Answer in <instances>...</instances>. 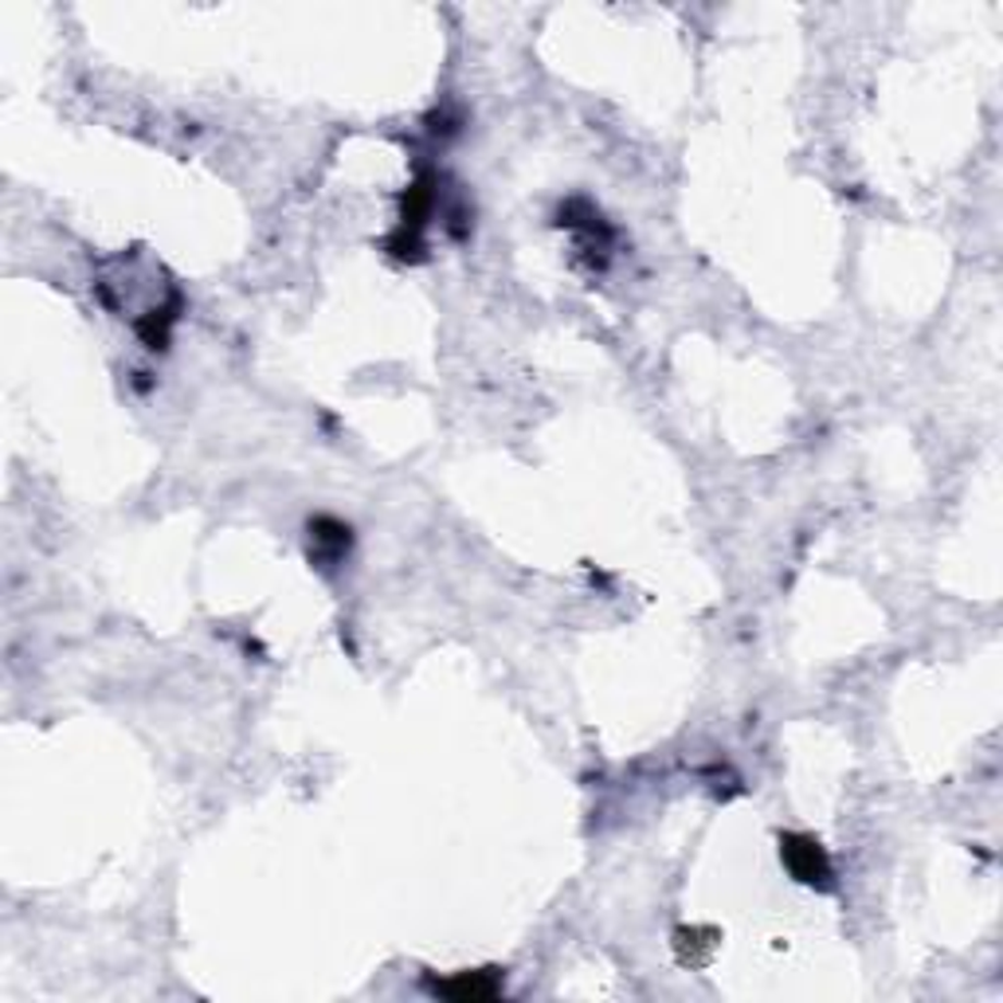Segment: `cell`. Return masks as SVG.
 I'll return each instance as SVG.
<instances>
[{
    "label": "cell",
    "instance_id": "cell-3",
    "mask_svg": "<svg viewBox=\"0 0 1003 1003\" xmlns=\"http://www.w3.org/2000/svg\"><path fill=\"white\" fill-rule=\"evenodd\" d=\"M498 976L494 973H458L455 980L439 984L436 992L448 995V1000H494L498 995Z\"/></svg>",
    "mask_w": 1003,
    "mask_h": 1003
},
{
    "label": "cell",
    "instance_id": "cell-2",
    "mask_svg": "<svg viewBox=\"0 0 1003 1003\" xmlns=\"http://www.w3.org/2000/svg\"><path fill=\"white\" fill-rule=\"evenodd\" d=\"M310 541L314 561H341L350 553V526H341L333 517H318V522H310Z\"/></svg>",
    "mask_w": 1003,
    "mask_h": 1003
},
{
    "label": "cell",
    "instance_id": "cell-1",
    "mask_svg": "<svg viewBox=\"0 0 1003 1003\" xmlns=\"http://www.w3.org/2000/svg\"><path fill=\"white\" fill-rule=\"evenodd\" d=\"M780 863L788 867V874L796 878L799 886H811V890H831L835 882V870H831V858L828 851L819 847V839L811 835H799V831H788V835H780Z\"/></svg>",
    "mask_w": 1003,
    "mask_h": 1003
}]
</instances>
